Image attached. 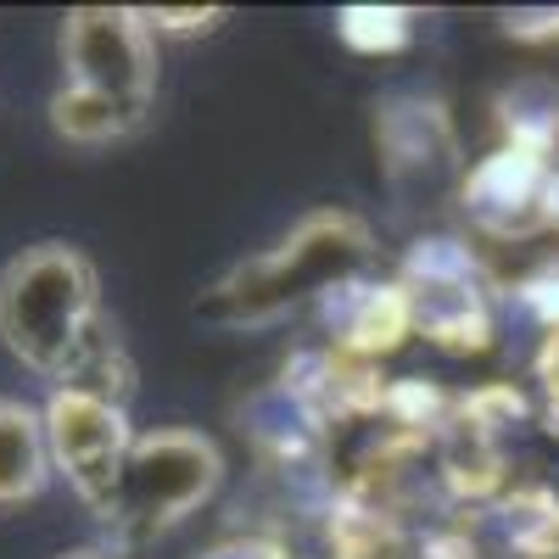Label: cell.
<instances>
[{
	"instance_id": "cell-6",
	"label": "cell",
	"mask_w": 559,
	"mask_h": 559,
	"mask_svg": "<svg viewBox=\"0 0 559 559\" xmlns=\"http://www.w3.org/2000/svg\"><path fill=\"white\" fill-rule=\"evenodd\" d=\"M397 286L414 302V331H426L437 347L448 353H471L487 347V297L476 286V263L459 241H419V252L408 258Z\"/></svg>"
},
{
	"instance_id": "cell-1",
	"label": "cell",
	"mask_w": 559,
	"mask_h": 559,
	"mask_svg": "<svg viewBox=\"0 0 559 559\" xmlns=\"http://www.w3.org/2000/svg\"><path fill=\"white\" fill-rule=\"evenodd\" d=\"M68 84L51 102V123L73 146H107L146 123L157 96V34L146 12L84 7L62 23Z\"/></svg>"
},
{
	"instance_id": "cell-13",
	"label": "cell",
	"mask_w": 559,
	"mask_h": 559,
	"mask_svg": "<svg viewBox=\"0 0 559 559\" xmlns=\"http://www.w3.org/2000/svg\"><path fill=\"white\" fill-rule=\"evenodd\" d=\"M62 559H129L123 548H79V554H62Z\"/></svg>"
},
{
	"instance_id": "cell-12",
	"label": "cell",
	"mask_w": 559,
	"mask_h": 559,
	"mask_svg": "<svg viewBox=\"0 0 559 559\" xmlns=\"http://www.w3.org/2000/svg\"><path fill=\"white\" fill-rule=\"evenodd\" d=\"M202 559H286V554H280L274 543H263V537H236V543H218Z\"/></svg>"
},
{
	"instance_id": "cell-7",
	"label": "cell",
	"mask_w": 559,
	"mask_h": 559,
	"mask_svg": "<svg viewBox=\"0 0 559 559\" xmlns=\"http://www.w3.org/2000/svg\"><path fill=\"white\" fill-rule=\"evenodd\" d=\"M548 174L554 163L526 146H503L481 157L464 179V213H471L487 236H532L548 224Z\"/></svg>"
},
{
	"instance_id": "cell-10",
	"label": "cell",
	"mask_w": 559,
	"mask_h": 559,
	"mask_svg": "<svg viewBox=\"0 0 559 559\" xmlns=\"http://www.w3.org/2000/svg\"><path fill=\"white\" fill-rule=\"evenodd\" d=\"M336 34L353 45V51L381 57V51H397V45H408L414 23H408V12H397V7H347V12L336 17Z\"/></svg>"
},
{
	"instance_id": "cell-11",
	"label": "cell",
	"mask_w": 559,
	"mask_h": 559,
	"mask_svg": "<svg viewBox=\"0 0 559 559\" xmlns=\"http://www.w3.org/2000/svg\"><path fill=\"white\" fill-rule=\"evenodd\" d=\"M224 12H146V23H152V34L157 28H174V34H202V28H213Z\"/></svg>"
},
{
	"instance_id": "cell-2",
	"label": "cell",
	"mask_w": 559,
	"mask_h": 559,
	"mask_svg": "<svg viewBox=\"0 0 559 559\" xmlns=\"http://www.w3.org/2000/svg\"><path fill=\"white\" fill-rule=\"evenodd\" d=\"M376 252L369 224L347 207H324L308 213L280 247L236 263L218 286L202 297V319L229 324V331H258V324L286 319L292 308L313 302V297H336L347 292L358 269Z\"/></svg>"
},
{
	"instance_id": "cell-4",
	"label": "cell",
	"mask_w": 559,
	"mask_h": 559,
	"mask_svg": "<svg viewBox=\"0 0 559 559\" xmlns=\"http://www.w3.org/2000/svg\"><path fill=\"white\" fill-rule=\"evenodd\" d=\"M218 481H224V459L207 437L179 431V426L134 437L102 521H112L123 537H157L179 526L191 509H202L218 492Z\"/></svg>"
},
{
	"instance_id": "cell-3",
	"label": "cell",
	"mask_w": 559,
	"mask_h": 559,
	"mask_svg": "<svg viewBox=\"0 0 559 559\" xmlns=\"http://www.w3.org/2000/svg\"><path fill=\"white\" fill-rule=\"evenodd\" d=\"M0 342L39 376H73L102 342V280L68 241H39L0 269Z\"/></svg>"
},
{
	"instance_id": "cell-8",
	"label": "cell",
	"mask_w": 559,
	"mask_h": 559,
	"mask_svg": "<svg viewBox=\"0 0 559 559\" xmlns=\"http://www.w3.org/2000/svg\"><path fill=\"white\" fill-rule=\"evenodd\" d=\"M342 313H336V347L353 353V358H369L376 364L381 353H392L408 331H414V302L408 292L397 286V280H386V286H353L336 292Z\"/></svg>"
},
{
	"instance_id": "cell-14",
	"label": "cell",
	"mask_w": 559,
	"mask_h": 559,
	"mask_svg": "<svg viewBox=\"0 0 559 559\" xmlns=\"http://www.w3.org/2000/svg\"><path fill=\"white\" fill-rule=\"evenodd\" d=\"M548 224H559V168L548 174Z\"/></svg>"
},
{
	"instance_id": "cell-9",
	"label": "cell",
	"mask_w": 559,
	"mask_h": 559,
	"mask_svg": "<svg viewBox=\"0 0 559 559\" xmlns=\"http://www.w3.org/2000/svg\"><path fill=\"white\" fill-rule=\"evenodd\" d=\"M51 476V442H45V414L17 397H0V509H17L39 498Z\"/></svg>"
},
{
	"instance_id": "cell-5",
	"label": "cell",
	"mask_w": 559,
	"mask_h": 559,
	"mask_svg": "<svg viewBox=\"0 0 559 559\" xmlns=\"http://www.w3.org/2000/svg\"><path fill=\"white\" fill-rule=\"evenodd\" d=\"M45 442H51V459L62 464L73 492L96 515H107L118 476H123V459L134 448L123 403L102 397V392H84V386H57L51 403H45Z\"/></svg>"
}]
</instances>
